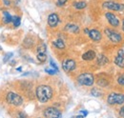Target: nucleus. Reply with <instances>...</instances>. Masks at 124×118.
Wrapping results in <instances>:
<instances>
[{
  "label": "nucleus",
  "instance_id": "20e7f679",
  "mask_svg": "<svg viewBox=\"0 0 124 118\" xmlns=\"http://www.w3.org/2000/svg\"><path fill=\"white\" fill-rule=\"evenodd\" d=\"M7 102L11 105H14V106H21L23 103V99L20 95L16 94L15 92H9L7 97Z\"/></svg>",
  "mask_w": 124,
  "mask_h": 118
},
{
  "label": "nucleus",
  "instance_id": "7ed1b4c3",
  "mask_svg": "<svg viewBox=\"0 0 124 118\" xmlns=\"http://www.w3.org/2000/svg\"><path fill=\"white\" fill-rule=\"evenodd\" d=\"M107 102L109 105H121L124 103V94L113 92L109 94Z\"/></svg>",
  "mask_w": 124,
  "mask_h": 118
},
{
  "label": "nucleus",
  "instance_id": "412c9836",
  "mask_svg": "<svg viewBox=\"0 0 124 118\" xmlns=\"http://www.w3.org/2000/svg\"><path fill=\"white\" fill-rule=\"evenodd\" d=\"M39 52H46V45L45 44H42L39 45L38 48H37V53Z\"/></svg>",
  "mask_w": 124,
  "mask_h": 118
},
{
  "label": "nucleus",
  "instance_id": "4be33fe9",
  "mask_svg": "<svg viewBox=\"0 0 124 118\" xmlns=\"http://www.w3.org/2000/svg\"><path fill=\"white\" fill-rule=\"evenodd\" d=\"M117 82H118V84L124 86V75H120V76L117 78Z\"/></svg>",
  "mask_w": 124,
  "mask_h": 118
},
{
  "label": "nucleus",
  "instance_id": "1a4fd4ad",
  "mask_svg": "<svg viewBox=\"0 0 124 118\" xmlns=\"http://www.w3.org/2000/svg\"><path fill=\"white\" fill-rule=\"evenodd\" d=\"M105 16H106V18H107V20H108V22L110 23L111 26H113V27H118L119 26V20L117 19V17L114 14L106 13Z\"/></svg>",
  "mask_w": 124,
  "mask_h": 118
},
{
  "label": "nucleus",
  "instance_id": "5701e85b",
  "mask_svg": "<svg viewBox=\"0 0 124 118\" xmlns=\"http://www.w3.org/2000/svg\"><path fill=\"white\" fill-rule=\"evenodd\" d=\"M50 64H51V66H52V67H53V68H54V70H56V71L58 72V68H57L56 64H55V63L54 62V60H52V59H51V60H50Z\"/></svg>",
  "mask_w": 124,
  "mask_h": 118
},
{
  "label": "nucleus",
  "instance_id": "f3484780",
  "mask_svg": "<svg viewBox=\"0 0 124 118\" xmlns=\"http://www.w3.org/2000/svg\"><path fill=\"white\" fill-rule=\"evenodd\" d=\"M54 45L56 47V48H58V49H64L65 48V44H64V42H63V40L61 39H57V40H55L54 42Z\"/></svg>",
  "mask_w": 124,
  "mask_h": 118
},
{
  "label": "nucleus",
  "instance_id": "6e6552de",
  "mask_svg": "<svg viewBox=\"0 0 124 118\" xmlns=\"http://www.w3.org/2000/svg\"><path fill=\"white\" fill-rule=\"evenodd\" d=\"M44 115L45 117L48 118H53V117H61L62 114L61 112L55 109V108H53V107H50V108H47L46 111H44Z\"/></svg>",
  "mask_w": 124,
  "mask_h": 118
},
{
  "label": "nucleus",
  "instance_id": "6ab92c4d",
  "mask_svg": "<svg viewBox=\"0 0 124 118\" xmlns=\"http://www.w3.org/2000/svg\"><path fill=\"white\" fill-rule=\"evenodd\" d=\"M37 59H38L40 62H45L47 60L46 52H39V53H37Z\"/></svg>",
  "mask_w": 124,
  "mask_h": 118
},
{
  "label": "nucleus",
  "instance_id": "dca6fc26",
  "mask_svg": "<svg viewBox=\"0 0 124 118\" xmlns=\"http://www.w3.org/2000/svg\"><path fill=\"white\" fill-rule=\"evenodd\" d=\"M108 63V58L106 57V56H104V55H99L98 57H97V64L98 65H100V66H103V65H105V64H107Z\"/></svg>",
  "mask_w": 124,
  "mask_h": 118
},
{
  "label": "nucleus",
  "instance_id": "cd10ccee",
  "mask_svg": "<svg viewBox=\"0 0 124 118\" xmlns=\"http://www.w3.org/2000/svg\"><path fill=\"white\" fill-rule=\"evenodd\" d=\"M81 112L83 113V115H84V116H86V115H87V113H88L87 111H81Z\"/></svg>",
  "mask_w": 124,
  "mask_h": 118
},
{
  "label": "nucleus",
  "instance_id": "c756f323",
  "mask_svg": "<svg viewBox=\"0 0 124 118\" xmlns=\"http://www.w3.org/2000/svg\"><path fill=\"white\" fill-rule=\"evenodd\" d=\"M5 4H6V5H7V6H9V4H10V2H9V1H7V0H6V1H5Z\"/></svg>",
  "mask_w": 124,
  "mask_h": 118
},
{
  "label": "nucleus",
  "instance_id": "393cba45",
  "mask_svg": "<svg viewBox=\"0 0 124 118\" xmlns=\"http://www.w3.org/2000/svg\"><path fill=\"white\" fill-rule=\"evenodd\" d=\"M67 0H57V6H64Z\"/></svg>",
  "mask_w": 124,
  "mask_h": 118
},
{
  "label": "nucleus",
  "instance_id": "f257e3e1",
  "mask_svg": "<svg viewBox=\"0 0 124 118\" xmlns=\"http://www.w3.org/2000/svg\"><path fill=\"white\" fill-rule=\"evenodd\" d=\"M36 97L41 103H46L53 97V89L50 86L40 85L36 88Z\"/></svg>",
  "mask_w": 124,
  "mask_h": 118
},
{
  "label": "nucleus",
  "instance_id": "ddd939ff",
  "mask_svg": "<svg viewBox=\"0 0 124 118\" xmlns=\"http://www.w3.org/2000/svg\"><path fill=\"white\" fill-rule=\"evenodd\" d=\"M96 54L93 51H88L87 52H85L83 55H82V59L83 60H86V61H91L93 59L95 58Z\"/></svg>",
  "mask_w": 124,
  "mask_h": 118
},
{
  "label": "nucleus",
  "instance_id": "bb28decb",
  "mask_svg": "<svg viewBox=\"0 0 124 118\" xmlns=\"http://www.w3.org/2000/svg\"><path fill=\"white\" fill-rule=\"evenodd\" d=\"M119 115L121 117H124V106L120 109V111H119Z\"/></svg>",
  "mask_w": 124,
  "mask_h": 118
},
{
  "label": "nucleus",
  "instance_id": "39448f33",
  "mask_svg": "<svg viewBox=\"0 0 124 118\" xmlns=\"http://www.w3.org/2000/svg\"><path fill=\"white\" fill-rule=\"evenodd\" d=\"M105 34L108 36V38L114 43H119L122 40V36L117 31L111 29H105Z\"/></svg>",
  "mask_w": 124,
  "mask_h": 118
},
{
  "label": "nucleus",
  "instance_id": "9d476101",
  "mask_svg": "<svg viewBox=\"0 0 124 118\" xmlns=\"http://www.w3.org/2000/svg\"><path fill=\"white\" fill-rule=\"evenodd\" d=\"M59 22V18H58V15L56 14H52V15H49L48 17V24L51 28H54L57 26Z\"/></svg>",
  "mask_w": 124,
  "mask_h": 118
},
{
  "label": "nucleus",
  "instance_id": "b1692460",
  "mask_svg": "<svg viewBox=\"0 0 124 118\" xmlns=\"http://www.w3.org/2000/svg\"><path fill=\"white\" fill-rule=\"evenodd\" d=\"M45 71H46V73H48L49 74H55L56 73H57V71H56V70H54H54H49V69H46Z\"/></svg>",
  "mask_w": 124,
  "mask_h": 118
},
{
  "label": "nucleus",
  "instance_id": "aec40b11",
  "mask_svg": "<svg viewBox=\"0 0 124 118\" xmlns=\"http://www.w3.org/2000/svg\"><path fill=\"white\" fill-rule=\"evenodd\" d=\"M12 22L14 23V26H15L16 28H17V27L20 25V17H18V16H13Z\"/></svg>",
  "mask_w": 124,
  "mask_h": 118
},
{
  "label": "nucleus",
  "instance_id": "f03ea898",
  "mask_svg": "<svg viewBox=\"0 0 124 118\" xmlns=\"http://www.w3.org/2000/svg\"><path fill=\"white\" fill-rule=\"evenodd\" d=\"M93 75L92 74H82L78 77V82L82 86H92L93 84Z\"/></svg>",
  "mask_w": 124,
  "mask_h": 118
},
{
  "label": "nucleus",
  "instance_id": "0eeeda50",
  "mask_svg": "<svg viewBox=\"0 0 124 118\" xmlns=\"http://www.w3.org/2000/svg\"><path fill=\"white\" fill-rule=\"evenodd\" d=\"M76 66H77L76 61L73 59H66L62 63V68H63L64 72H66V73H70V72L74 71L76 69Z\"/></svg>",
  "mask_w": 124,
  "mask_h": 118
},
{
  "label": "nucleus",
  "instance_id": "7c9ffc66",
  "mask_svg": "<svg viewBox=\"0 0 124 118\" xmlns=\"http://www.w3.org/2000/svg\"><path fill=\"white\" fill-rule=\"evenodd\" d=\"M122 30L124 31V20H123V23H122Z\"/></svg>",
  "mask_w": 124,
  "mask_h": 118
},
{
  "label": "nucleus",
  "instance_id": "9b49d317",
  "mask_svg": "<svg viewBox=\"0 0 124 118\" xmlns=\"http://www.w3.org/2000/svg\"><path fill=\"white\" fill-rule=\"evenodd\" d=\"M115 64L117 65L118 67L124 68V52L122 50H120V51L118 52L117 56L115 59Z\"/></svg>",
  "mask_w": 124,
  "mask_h": 118
},
{
  "label": "nucleus",
  "instance_id": "423d86ee",
  "mask_svg": "<svg viewBox=\"0 0 124 118\" xmlns=\"http://www.w3.org/2000/svg\"><path fill=\"white\" fill-rule=\"evenodd\" d=\"M103 7L112 10V11H116V12H122L124 11V4H120L117 2H112V1H107L103 3Z\"/></svg>",
  "mask_w": 124,
  "mask_h": 118
},
{
  "label": "nucleus",
  "instance_id": "f8f14e48",
  "mask_svg": "<svg viewBox=\"0 0 124 118\" xmlns=\"http://www.w3.org/2000/svg\"><path fill=\"white\" fill-rule=\"evenodd\" d=\"M88 35L90 36V38H92L93 41H99L101 39V33L99 30H91L88 33Z\"/></svg>",
  "mask_w": 124,
  "mask_h": 118
},
{
  "label": "nucleus",
  "instance_id": "a211bd4d",
  "mask_svg": "<svg viewBox=\"0 0 124 118\" xmlns=\"http://www.w3.org/2000/svg\"><path fill=\"white\" fill-rule=\"evenodd\" d=\"M74 7L78 10H81L86 7V3L85 2H76V3H74Z\"/></svg>",
  "mask_w": 124,
  "mask_h": 118
},
{
  "label": "nucleus",
  "instance_id": "2eb2a0df",
  "mask_svg": "<svg viewBox=\"0 0 124 118\" xmlns=\"http://www.w3.org/2000/svg\"><path fill=\"white\" fill-rule=\"evenodd\" d=\"M65 30H67V31H70V32H78V27L77 25H74V24H68V25H66V27H65Z\"/></svg>",
  "mask_w": 124,
  "mask_h": 118
},
{
  "label": "nucleus",
  "instance_id": "4468645a",
  "mask_svg": "<svg viewBox=\"0 0 124 118\" xmlns=\"http://www.w3.org/2000/svg\"><path fill=\"white\" fill-rule=\"evenodd\" d=\"M12 19H13V16L10 15L7 11H4L3 12V22L5 24H9L12 22Z\"/></svg>",
  "mask_w": 124,
  "mask_h": 118
},
{
  "label": "nucleus",
  "instance_id": "a878e982",
  "mask_svg": "<svg viewBox=\"0 0 124 118\" xmlns=\"http://www.w3.org/2000/svg\"><path fill=\"white\" fill-rule=\"evenodd\" d=\"M11 56H13V53H7V54H6V57H5V59H4V62L6 63L9 59L11 58Z\"/></svg>",
  "mask_w": 124,
  "mask_h": 118
},
{
  "label": "nucleus",
  "instance_id": "c85d7f7f",
  "mask_svg": "<svg viewBox=\"0 0 124 118\" xmlns=\"http://www.w3.org/2000/svg\"><path fill=\"white\" fill-rule=\"evenodd\" d=\"M84 31H85V32H86V33H87V34H88V33H89V31H90V30H88V29H85V30H84Z\"/></svg>",
  "mask_w": 124,
  "mask_h": 118
}]
</instances>
